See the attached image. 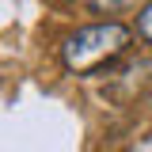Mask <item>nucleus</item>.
I'll return each mask as SVG.
<instances>
[{"mask_svg":"<svg viewBox=\"0 0 152 152\" xmlns=\"http://www.w3.org/2000/svg\"><path fill=\"white\" fill-rule=\"evenodd\" d=\"M129 27L122 23H91L80 27L76 34H69L61 42V65L72 76H91L103 65H110L114 57H122L129 50Z\"/></svg>","mask_w":152,"mask_h":152,"instance_id":"obj_1","label":"nucleus"},{"mask_svg":"<svg viewBox=\"0 0 152 152\" xmlns=\"http://www.w3.org/2000/svg\"><path fill=\"white\" fill-rule=\"evenodd\" d=\"M137 34L145 38V42H152V4H145L137 12Z\"/></svg>","mask_w":152,"mask_h":152,"instance_id":"obj_3","label":"nucleus"},{"mask_svg":"<svg viewBox=\"0 0 152 152\" xmlns=\"http://www.w3.org/2000/svg\"><path fill=\"white\" fill-rule=\"evenodd\" d=\"M137 0H88V8L91 12H99V15H114V12H126V8H133Z\"/></svg>","mask_w":152,"mask_h":152,"instance_id":"obj_2","label":"nucleus"}]
</instances>
